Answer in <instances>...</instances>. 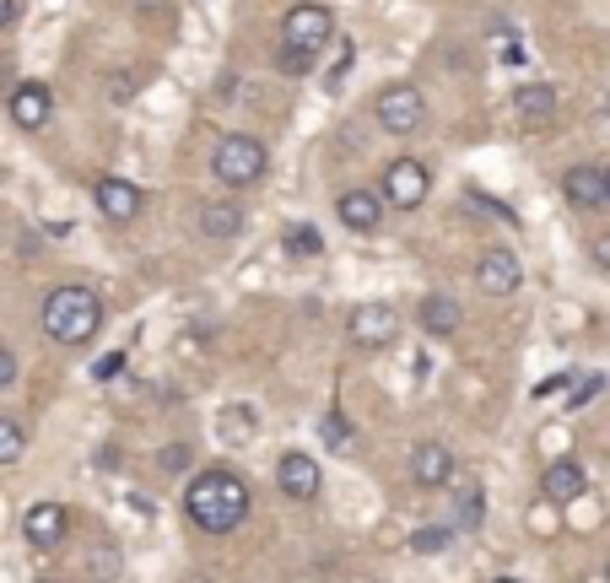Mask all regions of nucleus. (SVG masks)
I'll list each match as a JSON object with an SVG mask.
<instances>
[{
	"mask_svg": "<svg viewBox=\"0 0 610 583\" xmlns=\"http://www.w3.org/2000/svg\"><path fill=\"white\" fill-rule=\"evenodd\" d=\"M325 438H330V448H347V443H351V421L325 417Z\"/></svg>",
	"mask_w": 610,
	"mask_h": 583,
	"instance_id": "28",
	"label": "nucleus"
},
{
	"mask_svg": "<svg viewBox=\"0 0 610 583\" xmlns=\"http://www.w3.org/2000/svg\"><path fill=\"white\" fill-rule=\"evenodd\" d=\"M448 540H454L448 524H422V529L411 535V551H417V557H437V551H448Z\"/></svg>",
	"mask_w": 610,
	"mask_h": 583,
	"instance_id": "22",
	"label": "nucleus"
},
{
	"mask_svg": "<svg viewBox=\"0 0 610 583\" xmlns=\"http://www.w3.org/2000/svg\"><path fill=\"white\" fill-rule=\"evenodd\" d=\"M275 487H281L286 498L308 502V498H319V487H325V470H319V459H314V454L292 448V454H281V465H275Z\"/></svg>",
	"mask_w": 610,
	"mask_h": 583,
	"instance_id": "8",
	"label": "nucleus"
},
{
	"mask_svg": "<svg viewBox=\"0 0 610 583\" xmlns=\"http://www.w3.org/2000/svg\"><path fill=\"white\" fill-rule=\"evenodd\" d=\"M216 438H222V443H233V448L255 443V438H260V411H255L249 400L222 406V411H216Z\"/></svg>",
	"mask_w": 610,
	"mask_h": 583,
	"instance_id": "18",
	"label": "nucleus"
},
{
	"mask_svg": "<svg viewBox=\"0 0 610 583\" xmlns=\"http://www.w3.org/2000/svg\"><path fill=\"white\" fill-rule=\"evenodd\" d=\"M49 114H55V92L44 82H22L11 92V119H16L22 130H44Z\"/></svg>",
	"mask_w": 610,
	"mask_h": 583,
	"instance_id": "16",
	"label": "nucleus"
},
{
	"mask_svg": "<svg viewBox=\"0 0 610 583\" xmlns=\"http://www.w3.org/2000/svg\"><path fill=\"white\" fill-rule=\"evenodd\" d=\"M336 217L347 222L351 233H378V222H384V195H378V189H347V195L336 200Z\"/></svg>",
	"mask_w": 610,
	"mask_h": 583,
	"instance_id": "15",
	"label": "nucleus"
},
{
	"mask_svg": "<svg viewBox=\"0 0 610 583\" xmlns=\"http://www.w3.org/2000/svg\"><path fill=\"white\" fill-rule=\"evenodd\" d=\"M589 254H595V265H606V270H610V238H595V244H589Z\"/></svg>",
	"mask_w": 610,
	"mask_h": 583,
	"instance_id": "32",
	"label": "nucleus"
},
{
	"mask_svg": "<svg viewBox=\"0 0 610 583\" xmlns=\"http://www.w3.org/2000/svg\"><path fill=\"white\" fill-rule=\"evenodd\" d=\"M286 77H308V66H314V55L308 49H297V44H281V60H275Z\"/></svg>",
	"mask_w": 610,
	"mask_h": 583,
	"instance_id": "26",
	"label": "nucleus"
},
{
	"mask_svg": "<svg viewBox=\"0 0 610 583\" xmlns=\"http://www.w3.org/2000/svg\"><path fill=\"white\" fill-rule=\"evenodd\" d=\"M44 335L60 346H87L92 335L103 330V298L87 287H55L44 298Z\"/></svg>",
	"mask_w": 610,
	"mask_h": 583,
	"instance_id": "2",
	"label": "nucleus"
},
{
	"mask_svg": "<svg viewBox=\"0 0 610 583\" xmlns=\"http://www.w3.org/2000/svg\"><path fill=\"white\" fill-rule=\"evenodd\" d=\"M556 114H562L556 86L529 82V86L514 92V119H519V130H546V125H556Z\"/></svg>",
	"mask_w": 610,
	"mask_h": 583,
	"instance_id": "10",
	"label": "nucleus"
},
{
	"mask_svg": "<svg viewBox=\"0 0 610 583\" xmlns=\"http://www.w3.org/2000/svg\"><path fill=\"white\" fill-rule=\"evenodd\" d=\"M427 189H433V173L427 163H417V158H400V163L384 167V206L389 211H417L422 200H427Z\"/></svg>",
	"mask_w": 610,
	"mask_h": 583,
	"instance_id": "5",
	"label": "nucleus"
},
{
	"mask_svg": "<svg viewBox=\"0 0 610 583\" xmlns=\"http://www.w3.org/2000/svg\"><path fill=\"white\" fill-rule=\"evenodd\" d=\"M373 114H378V125H384L389 136H411V130H422L427 103H422V92H417V86L395 82V86H384V92H378Z\"/></svg>",
	"mask_w": 610,
	"mask_h": 583,
	"instance_id": "6",
	"label": "nucleus"
},
{
	"mask_svg": "<svg viewBox=\"0 0 610 583\" xmlns=\"http://www.w3.org/2000/svg\"><path fill=\"white\" fill-rule=\"evenodd\" d=\"M481 518H486V492H481V487H465V492H459V524L476 529Z\"/></svg>",
	"mask_w": 610,
	"mask_h": 583,
	"instance_id": "24",
	"label": "nucleus"
},
{
	"mask_svg": "<svg viewBox=\"0 0 610 583\" xmlns=\"http://www.w3.org/2000/svg\"><path fill=\"white\" fill-rule=\"evenodd\" d=\"M184 513L211 529V535H233L244 518H249V487L238 470H200L184 492Z\"/></svg>",
	"mask_w": 610,
	"mask_h": 583,
	"instance_id": "1",
	"label": "nucleus"
},
{
	"mask_svg": "<svg viewBox=\"0 0 610 583\" xmlns=\"http://www.w3.org/2000/svg\"><path fill=\"white\" fill-rule=\"evenodd\" d=\"M265 167H270V152H265L260 136H222L216 141V152H211V173L222 178V184H233V189H249V184H260Z\"/></svg>",
	"mask_w": 610,
	"mask_h": 583,
	"instance_id": "3",
	"label": "nucleus"
},
{
	"mask_svg": "<svg viewBox=\"0 0 610 583\" xmlns=\"http://www.w3.org/2000/svg\"><path fill=\"white\" fill-rule=\"evenodd\" d=\"M281 244H286L292 259H319V254H325V238H319V228H314V222H292Z\"/></svg>",
	"mask_w": 610,
	"mask_h": 583,
	"instance_id": "21",
	"label": "nucleus"
},
{
	"mask_svg": "<svg viewBox=\"0 0 610 583\" xmlns=\"http://www.w3.org/2000/svg\"><path fill=\"white\" fill-rule=\"evenodd\" d=\"M22 454H27V432L11 417H0V465H16Z\"/></svg>",
	"mask_w": 610,
	"mask_h": 583,
	"instance_id": "23",
	"label": "nucleus"
},
{
	"mask_svg": "<svg viewBox=\"0 0 610 583\" xmlns=\"http://www.w3.org/2000/svg\"><path fill=\"white\" fill-rule=\"evenodd\" d=\"M11 384H16V351L0 346V389H11Z\"/></svg>",
	"mask_w": 610,
	"mask_h": 583,
	"instance_id": "29",
	"label": "nucleus"
},
{
	"mask_svg": "<svg viewBox=\"0 0 610 583\" xmlns=\"http://www.w3.org/2000/svg\"><path fill=\"white\" fill-rule=\"evenodd\" d=\"M130 5H136V11H146V16H152V11H163V5H168V0H130Z\"/></svg>",
	"mask_w": 610,
	"mask_h": 583,
	"instance_id": "34",
	"label": "nucleus"
},
{
	"mask_svg": "<svg viewBox=\"0 0 610 583\" xmlns=\"http://www.w3.org/2000/svg\"><path fill=\"white\" fill-rule=\"evenodd\" d=\"M400 335V314L389 308V303H356L347 314V340L356 351H378V346H389Z\"/></svg>",
	"mask_w": 610,
	"mask_h": 583,
	"instance_id": "7",
	"label": "nucleus"
},
{
	"mask_svg": "<svg viewBox=\"0 0 610 583\" xmlns=\"http://www.w3.org/2000/svg\"><path fill=\"white\" fill-rule=\"evenodd\" d=\"M492 583H519V579H492Z\"/></svg>",
	"mask_w": 610,
	"mask_h": 583,
	"instance_id": "35",
	"label": "nucleus"
},
{
	"mask_svg": "<svg viewBox=\"0 0 610 583\" xmlns=\"http://www.w3.org/2000/svg\"><path fill=\"white\" fill-rule=\"evenodd\" d=\"M92 195H97V211L108 217V222H136L141 217V189L130 184V178H119V173H108V178H97L92 184Z\"/></svg>",
	"mask_w": 610,
	"mask_h": 583,
	"instance_id": "11",
	"label": "nucleus"
},
{
	"mask_svg": "<svg viewBox=\"0 0 610 583\" xmlns=\"http://www.w3.org/2000/svg\"><path fill=\"white\" fill-rule=\"evenodd\" d=\"M195 222H200L206 238H238V233H244V206H233V200H206Z\"/></svg>",
	"mask_w": 610,
	"mask_h": 583,
	"instance_id": "19",
	"label": "nucleus"
},
{
	"mask_svg": "<svg viewBox=\"0 0 610 583\" xmlns=\"http://www.w3.org/2000/svg\"><path fill=\"white\" fill-rule=\"evenodd\" d=\"M497 60H503V66H524V60H529V55H524V38H514L503 22H497Z\"/></svg>",
	"mask_w": 610,
	"mask_h": 583,
	"instance_id": "27",
	"label": "nucleus"
},
{
	"mask_svg": "<svg viewBox=\"0 0 610 583\" xmlns=\"http://www.w3.org/2000/svg\"><path fill=\"white\" fill-rule=\"evenodd\" d=\"M562 195L578 206V211H600V206H610V189H606V173L600 167H567L562 173Z\"/></svg>",
	"mask_w": 610,
	"mask_h": 583,
	"instance_id": "17",
	"label": "nucleus"
},
{
	"mask_svg": "<svg viewBox=\"0 0 610 583\" xmlns=\"http://www.w3.org/2000/svg\"><path fill=\"white\" fill-rule=\"evenodd\" d=\"M606 389H610L606 373H589V378H584V384H578V389L567 395V411H584V406H595V400H600Z\"/></svg>",
	"mask_w": 610,
	"mask_h": 583,
	"instance_id": "25",
	"label": "nucleus"
},
{
	"mask_svg": "<svg viewBox=\"0 0 610 583\" xmlns=\"http://www.w3.org/2000/svg\"><path fill=\"white\" fill-rule=\"evenodd\" d=\"M606 189H610V167H606Z\"/></svg>",
	"mask_w": 610,
	"mask_h": 583,
	"instance_id": "36",
	"label": "nucleus"
},
{
	"mask_svg": "<svg viewBox=\"0 0 610 583\" xmlns=\"http://www.w3.org/2000/svg\"><path fill=\"white\" fill-rule=\"evenodd\" d=\"M330 38H336L330 5H319V0H292V11H286V22H281V44H297V49L319 55Z\"/></svg>",
	"mask_w": 610,
	"mask_h": 583,
	"instance_id": "4",
	"label": "nucleus"
},
{
	"mask_svg": "<svg viewBox=\"0 0 610 583\" xmlns=\"http://www.w3.org/2000/svg\"><path fill=\"white\" fill-rule=\"evenodd\" d=\"M411 481H417V487H427V492H437V487H448V481H454V454H448V443L427 438V443H417V448H411Z\"/></svg>",
	"mask_w": 610,
	"mask_h": 583,
	"instance_id": "13",
	"label": "nucleus"
},
{
	"mask_svg": "<svg viewBox=\"0 0 610 583\" xmlns=\"http://www.w3.org/2000/svg\"><path fill=\"white\" fill-rule=\"evenodd\" d=\"M476 287L486 292V298H514L524 287V265L519 254L508 249H486L481 254V265H476Z\"/></svg>",
	"mask_w": 610,
	"mask_h": 583,
	"instance_id": "9",
	"label": "nucleus"
},
{
	"mask_svg": "<svg viewBox=\"0 0 610 583\" xmlns=\"http://www.w3.org/2000/svg\"><path fill=\"white\" fill-rule=\"evenodd\" d=\"M157 465H163V470H184V465H189V448H184V443L163 448V459H157Z\"/></svg>",
	"mask_w": 610,
	"mask_h": 583,
	"instance_id": "31",
	"label": "nucleus"
},
{
	"mask_svg": "<svg viewBox=\"0 0 610 583\" xmlns=\"http://www.w3.org/2000/svg\"><path fill=\"white\" fill-rule=\"evenodd\" d=\"M16 22V0H0V27H11Z\"/></svg>",
	"mask_w": 610,
	"mask_h": 583,
	"instance_id": "33",
	"label": "nucleus"
},
{
	"mask_svg": "<svg viewBox=\"0 0 610 583\" xmlns=\"http://www.w3.org/2000/svg\"><path fill=\"white\" fill-rule=\"evenodd\" d=\"M606 583H610V562H606Z\"/></svg>",
	"mask_w": 610,
	"mask_h": 583,
	"instance_id": "37",
	"label": "nucleus"
},
{
	"mask_svg": "<svg viewBox=\"0 0 610 583\" xmlns=\"http://www.w3.org/2000/svg\"><path fill=\"white\" fill-rule=\"evenodd\" d=\"M119 368H125V351H108V357H97V368H92V373H97V378H114Z\"/></svg>",
	"mask_w": 610,
	"mask_h": 583,
	"instance_id": "30",
	"label": "nucleus"
},
{
	"mask_svg": "<svg viewBox=\"0 0 610 583\" xmlns=\"http://www.w3.org/2000/svg\"><path fill=\"white\" fill-rule=\"evenodd\" d=\"M66 508L60 502H33L27 508V518H22V535H27V546L33 551H55L60 540H66Z\"/></svg>",
	"mask_w": 610,
	"mask_h": 583,
	"instance_id": "12",
	"label": "nucleus"
},
{
	"mask_svg": "<svg viewBox=\"0 0 610 583\" xmlns=\"http://www.w3.org/2000/svg\"><path fill=\"white\" fill-rule=\"evenodd\" d=\"M584 492H589V476H584V465H578V459H556V465L540 476V498L556 502V508L578 502Z\"/></svg>",
	"mask_w": 610,
	"mask_h": 583,
	"instance_id": "14",
	"label": "nucleus"
},
{
	"mask_svg": "<svg viewBox=\"0 0 610 583\" xmlns=\"http://www.w3.org/2000/svg\"><path fill=\"white\" fill-rule=\"evenodd\" d=\"M459 325H465V314H459L454 298H443V292H427V298H422V330L427 335L448 340V335H459Z\"/></svg>",
	"mask_w": 610,
	"mask_h": 583,
	"instance_id": "20",
	"label": "nucleus"
}]
</instances>
